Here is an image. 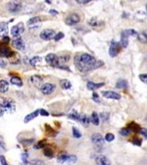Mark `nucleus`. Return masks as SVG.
Returning a JSON list of instances; mask_svg holds the SVG:
<instances>
[{
  "mask_svg": "<svg viewBox=\"0 0 147 165\" xmlns=\"http://www.w3.org/2000/svg\"><path fill=\"white\" fill-rule=\"evenodd\" d=\"M92 99H93L95 102H97V103H99V102H100V99H99V97H98V94L95 93H92Z\"/></svg>",
  "mask_w": 147,
  "mask_h": 165,
  "instance_id": "44",
  "label": "nucleus"
},
{
  "mask_svg": "<svg viewBox=\"0 0 147 165\" xmlns=\"http://www.w3.org/2000/svg\"><path fill=\"white\" fill-rule=\"evenodd\" d=\"M14 55V52L10 48L7 47L4 44H0V56L5 58H10Z\"/></svg>",
  "mask_w": 147,
  "mask_h": 165,
  "instance_id": "10",
  "label": "nucleus"
},
{
  "mask_svg": "<svg viewBox=\"0 0 147 165\" xmlns=\"http://www.w3.org/2000/svg\"><path fill=\"white\" fill-rule=\"evenodd\" d=\"M146 11H147V5H146Z\"/></svg>",
  "mask_w": 147,
  "mask_h": 165,
  "instance_id": "55",
  "label": "nucleus"
},
{
  "mask_svg": "<svg viewBox=\"0 0 147 165\" xmlns=\"http://www.w3.org/2000/svg\"><path fill=\"white\" fill-rule=\"evenodd\" d=\"M38 114H39V109L38 110H35L33 112L30 113L29 115H27L26 117H24V123H29L30 121L33 120L35 118H36V116H37Z\"/></svg>",
  "mask_w": 147,
  "mask_h": 165,
  "instance_id": "17",
  "label": "nucleus"
},
{
  "mask_svg": "<svg viewBox=\"0 0 147 165\" xmlns=\"http://www.w3.org/2000/svg\"><path fill=\"white\" fill-rule=\"evenodd\" d=\"M91 142L93 143V145H96V148H102V146L104 145V138L100 134L95 133L91 136Z\"/></svg>",
  "mask_w": 147,
  "mask_h": 165,
  "instance_id": "6",
  "label": "nucleus"
},
{
  "mask_svg": "<svg viewBox=\"0 0 147 165\" xmlns=\"http://www.w3.org/2000/svg\"><path fill=\"white\" fill-rule=\"evenodd\" d=\"M90 1H92V0H89V2H90Z\"/></svg>",
  "mask_w": 147,
  "mask_h": 165,
  "instance_id": "56",
  "label": "nucleus"
},
{
  "mask_svg": "<svg viewBox=\"0 0 147 165\" xmlns=\"http://www.w3.org/2000/svg\"><path fill=\"white\" fill-rule=\"evenodd\" d=\"M5 111H6V109L4 106H3V104H0V117H2V116L4 115Z\"/></svg>",
  "mask_w": 147,
  "mask_h": 165,
  "instance_id": "46",
  "label": "nucleus"
},
{
  "mask_svg": "<svg viewBox=\"0 0 147 165\" xmlns=\"http://www.w3.org/2000/svg\"><path fill=\"white\" fill-rule=\"evenodd\" d=\"M55 35H56V33L54 30L45 29L40 33V38H42L43 41H50V39L54 38Z\"/></svg>",
  "mask_w": 147,
  "mask_h": 165,
  "instance_id": "8",
  "label": "nucleus"
},
{
  "mask_svg": "<svg viewBox=\"0 0 147 165\" xmlns=\"http://www.w3.org/2000/svg\"><path fill=\"white\" fill-rule=\"evenodd\" d=\"M125 33L128 36H133V38H137V35H138V33L135 32L134 30H127Z\"/></svg>",
  "mask_w": 147,
  "mask_h": 165,
  "instance_id": "34",
  "label": "nucleus"
},
{
  "mask_svg": "<svg viewBox=\"0 0 147 165\" xmlns=\"http://www.w3.org/2000/svg\"><path fill=\"white\" fill-rule=\"evenodd\" d=\"M0 163H1V165H9L7 163V161H6V158L4 155H0Z\"/></svg>",
  "mask_w": 147,
  "mask_h": 165,
  "instance_id": "42",
  "label": "nucleus"
},
{
  "mask_svg": "<svg viewBox=\"0 0 147 165\" xmlns=\"http://www.w3.org/2000/svg\"><path fill=\"white\" fill-rule=\"evenodd\" d=\"M137 38H138V41L140 42H142V43H147V30L139 33L138 35H137Z\"/></svg>",
  "mask_w": 147,
  "mask_h": 165,
  "instance_id": "21",
  "label": "nucleus"
},
{
  "mask_svg": "<svg viewBox=\"0 0 147 165\" xmlns=\"http://www.w3.org/2000/svg\"><path fill=\"white\" fill-rule=\"evenodd\" d=\"M68 158H69V155L63 154V155H61V156L58 157V162L61 163V164H65L66 161L68 160Z\"/></svg>",
  "mask_w": 147,
  "mask_h": 165,
  "instance_id": "32",
  "label": "nucleus"
},
{
  "mask_svg": "<svg viewBox=\"0 0 147 165\" xmlns=\"http://www.w3.org/2000/svg\"><path fill=\"white\" fill-rule=\"evenodd\" d=\"M130 133H131V131H130V129L128 127H127V128H122V129L120 130V134H121V135H122V137H128Z\"/></svg>",
  "mask_w": 147,
  "mask_h": 165,
  "instance_id": "29",
  "label": "nucleus"
},
{
  "mask_svg": "<svg viewBox=\"0 0 147 165\" xmlns=\"http://www.w3.org/2000/svg\"><path fill=\"white\" fill-rule=\"evenodd\" d=\"M12 44H13V46L16 48L18 50H24V42L22 38H15V39L12 42Z\"/></svg>",
  "mask_w": 147,
  "mask_h": 165,
  "instance_id": "13",
  "label": "nucleus"
},
{
  "mask_svg": "<svg viewBox=\"0 0 147 165\" xmlns=\"http://www.w3.org/2000/svg\"><path fill=\"white\" fill-rule=\"evenodd\" d=\"M9 90V84L7 81L5 80H1L0 81V93H7Z\"/></svg>",
  "mask_w": 147,
  "mask_h": 165,
  "instance_id": "20",
  "label": "nucleus"
},
{
  "mask_svg": "<svg viewBox=\"0 0 147 165\" xmlns=\"http://www.w3.org/2000/svg\"><path fill=\"white\" fill-rule=\"evenodd\" d=\"M79 21H81V17L76 13H72L65 19V23L68 26H74V25H76V24L79 23Z\"/></svg>",
  "mask_w": 147,
  "mask_h": 165,
  "instance_id": "5",
  "label": "nucleus"
},
{
  "mask_svg": "<svg viewBox=\"0 0 147 165\" xmlns=\"http://www.w3.org/2000/svg\"><path fill=\"white\" fill-rule=\"evenodd\" d=\"M103 85H104V82H99V84H96V82L90 81V82H87L86 87H87V88L89 90H96V88H99L101 87H103Z\"/></svg>",
  "mask_w": 147,
  "mask_h": 165,
  "instance_id": "18",
  "label": "nucleus"
},
{
  "mask_svg": "<svg viewBox=\"0 0 147 165\" xmlns=\"http://www.w3.org/2000/svg\"><path fill=\"white\" fill-rule=\"evenodd\" d=\"M3 106H4L5 109L9 112H14L15 108H16L15 102L12 99H4L3 100Z\"/></svg>",
  "mask_w": 147,
  "mask_h": 165,
  "instance_id": "12",
  "label": "nucleus"
},
{
  "mask_svg": "<svg viewBox=\"0 0 147 165\" xmlns=\"http://www.w3.org/2000/svg\"><path fill=\"white\" fill-rule=\"evenodd\" d=\"M139 133L141 134V135L146 138L147 139V129H145V128H140V130H139Z\"/></svg>",
  "mask_w": 147,
  "mask_h": 165,
  "instance_id": "43",
  "label": "nucleus"
},
{
  "mask_svg": "<svg viewBox=\"0 0 147 165\" xmlns=\"http://www.w3.org/2000/svg\"><path fill=\"white\" fill-rule=\"evenodd\" d=\"M24 30V26L23 23H19L18 25L12 27L11 29V35L14 38H19V36L22 35Z\"/></svg>",
  "mask_w": 147,
  "mask_h": 165,
  "instance_id": "4",
  "label": "nucleus"
},
{
  "mask_svg": "<svg viewBox=\"0 0 147 165\" xmlns=\"http://www.w3.org/2000/svg\"><path fill=\"white\" fill-rule=\"evenodd\" d=\"M133 145H138V146L141 145V140L136 139V138L133 140Z\"/></svg>",
  "mask_w": 147,
  "mask_h": 165,
  "instance_id": "47",
  "label": "nucleus"
},
{
  "mask_svg": "<svg viewBox=\"0 0 147 165\" xmlns=\"http://www.w3.org/2000/svg\"><path fill=\"white\" fill-rule=\"evenodd\" d=\"M139 79H140V81H141V82L147 84V73H146V74H140L139 75Z\"/></svg>",
  "mask_w": 147,
  "mask_h": 165,
  "instance_id": "40",
  "label": "nucleus"
},
{
  "mask_svg": "<svg viewBox=\"0 0 147 165\" xmlns=\"http://www.w3.org/2000/svg\"><path fill=\"white\" fill-rule=\"evenodd\" d=\"M102 96L106 98H110V99H116L119 100L121 98V96L116 91H112V90H103L102 91Z\"/></svg>",
  "mask_w": 147,
  "mask_h": 165,
  "instance_id": "11",
  "label": "nucleus"
},
{
  "mask_svg": "<svg viewBox=\"0 0 147 165\" xmlns=\"http://www.w3.org/2000/svg\"><path fill=\"white\" fill-rule=\"evenodd\" d=\"M10 82L12 85H17V87H22L23 85V82H22V80H21V78H19V77H12Z\"/></svg>",
  "mask_w": 147,
  "mask_h": 165,
  "instance_id": "24",
  "label": "nucleus"
},
{
  "mask_svg": "<svg viewBox=\"0 0 147 165\" xmlns=\"http://www.w3.org/2000/svg\"><path fill=\"white\" fill-rule=\"evenodd\" d=\"M114 140H115L114 134H112V133L106 134V136H105V140H107V142H113Z\"/></svg>",
  "mask_w": 147,
  "mask_h": 165,
  "instance_id": "36",
  "label": "nucleus"
},
{
  "mask_svg": "<svg viewBox=\"0 0 147 165\" xmlns=\"http://www.w3.org/2000/svg\"><path fill=\"white\" fill-rule=\"evenodd\" d=\"M130 1H134V0H130Z\"/></svg>",
  "mask_w": 147,
  "mask_h": 165,
  "instance_id": "54",
  "label": "nucleus"
},
{
  "mask_svg": "<svg viewBox=\"0 0 147 165\" xmlns=\"http://www.w3.org/2000/svg\"><path fill=\"white\" fill-rule=\"evenodd\" d=\"M69 118L70 119H73V120H76V121H79V114L78 112L76 111V110H74V111L71 113V114L69 115Z\"/></svg>",
  "mask_w": 147,
  "mask_h": 165,
  "instance_id": "33",
  "label": "nucleus"
},
{
  "mask_svg": "<svg viewBox=\"0 0 147 165\" xmlns=\"http://www.w3.org/2000/svg\"><path fill=\"white\" fill-rule=\"evenodd\" d=\"M73 136L76 138V139H79V138H81V132H79V131L76 129V127H74L73 128Z\"/></svg>",
  "mask_w": 147,
  "mask_h": 165,
  "instance_id": "35",
  "label": "nucleus"
},
{
  "mask_svg": "<svg viewBox=\"0 0 147 165\" xmlns=\"http://www.w3.org/2000/svg\"><path fill=\"white\" fill-rule=\"evenodd\" d=\"M7 10L10 13L16 14L22 10V3L20 0H14V1L9 2L7 4Z\"/></svg>",
  "mask_w": 147,
  "mask_h": 165,
  "instance_id": "2",
  "label": "nucleus"
},
{
  "mask_svg": "<svg viewBox=\"0 0 147 165\" xmlns=\"http://www.w3.org/2000/svg\"><path fill=\"white\" fill-rule=\"evenodd\" d=\"M76 161V155H69V158L68 160L66 161V163L64 165H72L74 164Z\"/></svg>",
  "mask_w": 147,
  "mask_h": 165,
  "instance_id": "30",
  "label": "nucleus"
},
{
  "mask_svg": "<svg viewBox=\"0 0 147 165\" xmlns=\"http://www.w3.org/2000/svg\"><path fill=\"white\" fill-rule=\"evenodd\" d=\"M45 145H46V140H39V142L36 143L35 145V148L36 149H39V148H44Z\"/></svg>",
  "mask_w": 147,
  "mask_h": 165,
  "instance_id": "31",
  "label": "nucleus"
},
{
  "mask_svg": "<svg viewBox=\"0 0 147 165\" xmlns=\"http://www.w3.org/2000/svg\"><path fill=\"white\" fill-rule=\"evenodd\" d=\"M49 13L52 14V15H57V14H58V12H57V11H55V10H53V9H52V10H49Z\"/></svg>",
  "mask_w": 147,
  "mask_h": 165,
  "instance_id": "52",
  "label": "nucleus"
},
{
  "mask_svg": "<svg viewBox=\"0 0 147 165\" xmlns=\"http://www.w3.org/2000/svg\"><path fill=\"white\" fill-rule=\"evenodd\" d=\"M0 67H2V68H5L6 67V62L4 60L0 59Z\"/></svg>",
  "mask_w": 147,
  "mask_h": 165,
  "instance_id": "50",
  "label": "nucleus"
},
{
  "mask_svg": "<svg viewBox=\"0 0 147 165\" xmlns=\"http://www.w3.org/2000/svg\"><path fill=\"white\" fill-rule=\"evenodd\" d=\"M45 60H46L47 64H49L52 67H60V62H59V56H57L56 54L50 53L46 55L45 57Z\"/></svg>",
  "mask_w": 147,
  "mask_h": 165,
  "instance_id": "3",
  "label": "nucleus"
},
{
  "mask_svg": "<svg viewBox=\"0 0 147 165\" xmlns=\"http://www.w3.org/2000/svg\"><path fill=\"white\" fill-rule=\"evenodd\" d=\"M128 87V82L125 80H119L116 84V88H122V90H127Z\"/></svg>",
  "mask_w": 147,
  "mask_h": 165,
  "instance_id": "22",
  "label": "nucleus"
},
{
  "mask_svg": "<svg viewBox=\"0 0 147 165\" xmlns=\"http://www.w3.org/2000/svg\"><path fill=\"white\" fill-rule=\"evenodd\" d=\"M3 41H4V42H5V43H8V42L10 41V39H9V38H7V36H5V38H4V39H3Z\"/></svg>",
  "mask_w": 147,
  "mask_h": 165,
  "instance_id": "53",
  "label": "nucleus"
},
{
  "mask_svg": "<svg viewBox=\"0 0 147 165\" xmlns=\"http://www.w3.org/2000/svg\"><path fill=\"white\" fill-rule=\"evenodd\" d=\"M90 122H92V124H94L95 126L99 125V115H98L96 112H92L91 117H90Z\"/></svg>",
  "mask_w": 147,
  "mask_h": 165,
  "instance_id": "25",
  "label": "nucleus"
},
{
  "mask_svg": "<svg viewBox=\"0 0 147 165\" xmlns=\"http://www.w3.org/2000/svg\"><path fill=\"white\" fill-rule=\"evenodd\" d=\"M76 68L81 73H86L102 66V62L88 53H78L74 59Z\"/></svg>",
  "mask_w": 147,
  "mask_h": 165,
  "instance_id": "1",
  "label": "nucleus"
},
{
  "mask_svg": "<svg viewBox=\"0 0 147 165\" xmlns=\"http://www.w3.org/2000/svg\"><path fill=\"white\" fill-rule=\"evenodd\" d=\"M24 145H32V143H33V140H23L22 142Z\"/></svg>",
  "mask_w": 147,
  "mask_h": 165,
  "instance_id": "48",
  "label": "nucleus"
},
{
  "mask_svg": "<svg viewBox=\"0 0 147 165\" xmlns=\"http://www.w3.org/2000/svg\"><path fill=\"white\" fill-rule=\"evenodd\" d=\"M39 114L42 116H49V112H47L45 109H39Z\"/></svg>",
  "mask_w": 147,
  "mask_h": 165,
  "instance_id": "45",
  "label": "nucleus"
},
{
  "mask_svg": "<svg viewBox=\"0 0 147 165\" xmlns=\"http://www.w3.org/2000/svg\"><path fill=\"white\" fill-rule=\"evenodd\" d=\"M76 1L78 2L79 4H85V3L89 2V0H76Z\"/></svg>",
  "mask_w": 147,
  "mask_h": 165,
  "instance_id": "49",
  "label": "nucleus"
},
{
  "mask_svg": "<svg viewBox=\"0 0 147 165\" xmlns=\"http://www.w3.org/2000/svg\"><path fill=\"white\" fill-rule=\"evenodd\" d=\"M30 165H45V163L39 159H35V160H32V162L30 163Z\"/></svg>",
  "mask_w": 147,
  "mask_h": 165,
  "instance_id": "39",
  "label": "nucleus"
},
{
  "mask_svg": "<svg viewBox=\"0 0 147 165\" xmlns=\"http://www.w3.org/2000/svg\"><path fill=\"white\" fill-rule=\"evenodd\" d=\"M55 88H56V85H55L54 84H51V82H46V84L42 85L40 87V90H41V93L43 94L49 96V94H51L55 90Z\"/></svg>",
  "mask_w": 147,
  "mask_h": 165,
  "instance_id": "9",
  "label": "nucleus"
},
{
  "mask_svg": "<svg viewBox=\"0 0 147 165\" xmlns=\"http://www.w3.org/2000/svg\"><path fill=\"white\" fill-rule=\"evenodd\" d=\"M63 38H64V33H58L54 36V41H59L60 39H62Z\"/></svg>",
  "mask_w": 147,
  "mask_h": 165,
  "instance_id": "38",
  "label": "nucleus"
},
{
  "mask_svg": "<svg viewBox=\"0 0 147 165\" xmlns=\"http://www.w3.org/2000/svg\"><path fill=\"white\" fill-rule=\"evenodd\" d=\"M39 22H40V18L39 17H33V18H32V19L29 20V22H27V26H29L30 28H32L35 24H38Z\"/></svg>",
  "mask_w": 147,
  "mask_h": 165,
  "instance_id": "28",
  "label": "nucleus"
},
{
  "mask_svg": "<svg viewBox=\"0 0 147 165\" xmlns=\"http://www.w3.org/2000/svg\"><path fill=\"white\" fill-rule=\"evenodd\" d=\"M60 85L64 90H69V88H71L72 84H71V82L68 80H62L60 82Z\"/></svg>",
  "mask_w": 147,
  "mask_h": 165,
  "instance_id": "26",
  "label": "nucleus"
},
{
  "mask_svg": "<svg viewBox=\"0 0 147 165\" xmlns=\"http://www.w3.org/2000/svg\"><path fill=\"white\" fill-rule=\"evenodd\" d=\"M95 162L97 165H111V161L108 157L104 155H98L95 158Z\"/></svg>",
  "mask_w": 147,
  "mask_h": 165,
  "instance_id": "14",
  "label": "nucleus"
},
{
  "mask_svg": "<svg viewBox=\"0 0 147 165\" xmlns=\"http://www.w3.org/2000/svg\"><path fill=\"white\" fill-rule=\"evenodd\" d=\"M42 81H43V79L42 77L38 75H33L30 77V82H32V84L35 85L36 88H40L42 85Z\"/></svg>",
  "mask_w": 147,
  "mask_h": 165,
  "instance_id": "15",
  "label": "nucleus"
},
{
  "mask_svg": "<svg viewBox=\"0 0 147 165\" xmlns=\"http://www.w3.org/2000/svg\"><path fill=\"white\" fill-rule=\"evenodd\" d=\"M121 44L117 41H112L111 45H110V49H109V54L111 57H115L120 53L121 51Z\"/></svg>",
  "mask_w": 147,
  "mask_h": 165,
  "instance_id": "7",
  "label": "nucleus"
},
{
  "mask_svg": "<svg viewBox=\"0 0 147 165\" xmlns=\"http://www.w3.org/2000/svg\"><path fill=\"white\" fill-rule=\"evenodd\" d=\"M42 62V59L39 56H35L32 57V59L29 61V63L32 66H38L39 64Z\"/></svg>",
  "mask_w": 147,
  "mask_h": 165,
  "instance_id": "23",
  "label": "nucleus"
},
{
  "mask_svg": "<svg viewBox=\"0 0 147 165\" xmlns=\"http://www.w3.org/2000/svg\"><path fill=\"white\" fill-rule=\"evenodd\" d=\"M43 153L46 157L48 158H52L54 155V151L53 149H52L51 148H44V151H43Z\"/></svg>",
  "mask_w": 147,
  "mask_h": 165,
  "instance_id": "27",
  "label": "nucleus"
},
{
  "mask_svg": "<svg viewBox=\"0 0 147 165\" xmlns=\"http://www.w3.org/2000/svg\"><path fill=\"white\" fill-rule=\"evenodd\" d=\"M0 145L3 146V149H4V151H6V146L4 145V143H3V140L1 139V138H0Z\"/></svg>",
  "mask_w": 147,
  "mask_h": 165,
  "instance_id": "51",
  "label": "nucleus"
},
{
  "mask_svg": "<svg viewBox=\"0 0 147 165\" xmlns=\"http://www.w3.org/2000/svg\"><path fill=\"white\" fill-rule=\"evenodd\" d=\"M100 117L103 119V121H107V120H108V118H109V113H106V112L101 113Z\"/></svg>",
  "mask_w": 147,
  "mask_h": 165,
  "instance_id": "41",
  "label": "nucleus"
},
{
  "mask_svg": "<svg viewBox=\"0 0 147 165\" xmlns=\"http://www.w3.org/2000/svg\"><path fill=\"white\" fill-rule=\"evenodd\" d=\"M120 44H121V46L122 48L128 47V35H127L125 30H122V33H121V41H120Z\"/></svg>",
  "mask_w": 147,
  "mask_h": 165,
  "instance_id": "16",
  "label": "nucleus"
},
{
  "mask_svg": "<svg viewBox=\"0 0 147 165\" xmlns=\"http://www.w3.org/2000/svg\"><path fill=\"white\" fill-rule=\"evenodd\" d=\"M88 25L91 26V27H96V26H98V21H97L96 18H92V19H91L89 22H88Z\"/></svg>",
  "mask_w": 147,
  "mask_h": 165,
  "instance_id": "37",
  "label": "nucleus"
},
{
  "mask_svg": "<svg viewBox=\"0 0 147 165\" xmlns=\"http://www.w3.org/2000/svg\"><path fill=\"white\" fill-rule=\"evenodd\" d=\"M79 121L81 122V123L84 125V126L87 127L88 125H89V122H90V118L86 116L85 114H81L79 115Z\"/></svg>",
  "mask_w": 147,
  "mask_h": 165,
  "instance_id": "19",
  "label": "nucleus"
}]
</instances>
